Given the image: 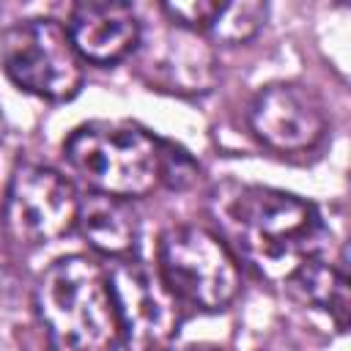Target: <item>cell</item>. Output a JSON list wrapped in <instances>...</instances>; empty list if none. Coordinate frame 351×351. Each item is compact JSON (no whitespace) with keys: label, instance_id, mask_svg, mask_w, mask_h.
Wrapping results in <instances>:
<instances>
[{"label":"cell","instance_id":"obj_1","mask_svg":"<svg viewBox=\"0 0 351 351\" xmlns=\"http://www.w3.org/2000/svg\"><path fill=\"white\" fill-rule=\"evenodd\" d=\"M217 217L236 250L269 280L285 282L307 261L324 255L318 208L271 186H228L217 195Z\"/></svg>","mask_w":351,"mask_h":351},{"label":"cell","instance_id":"obj_2","mask_svg":"<svg viewBox=\"0 0 351 351\" xmlns=\"http://www.w3.org/2000/svg\"><path fill=\"white\" fill-rule=\"evenodd\" d=\"M33 307L49 351H118L123 329L107 269L88 255H63L36 280Z\"/></svg>","mask_w":351,"mask_h":351},{"label":"cell","instance_id":"obj_3","mask_svg":"<svg viewBox=\"0 0 351 351\" xmlns=\"http://www.w3.org/2000/svg\"><path fill=\"white\" fill-rule=\"evenodd\" d=\"M63 156L93 195L132 200L162 184L165 143L134 123H85L69 134Z\"/></svg>","mask_w":351,"mask_h":351},{"label":"cell","instance_id":"obj_4","mask_svg":"<svg viewBox=\"0 0 351 351\" xmlns=\"http://www.w3.org/2000/svg\"><path fill=\"white\" fill-rule=\"evenodd\" d=\"M156 255V271L178 302L200 310H222L239 296V258L222 236L200 225H176L162 233Z\"/></svg>","mask_w":351,"mask_h":351},{"label":"cell","instance_id":"obj_5","mask_svg":"<svg viewBox=\"0 0 351 351\" xmlns=\"http://www.w3.org/2000/svg\"><path fill=\"white\" fill-rule=\"evenodd\" d=\"M77 189L60 170L38 162H22L14 167L0 206L8 244L16 250L47 247L77 225Z\"/></svg>","mask_w":351,"mask_h":351},{"label":"cell","instance_id":"obj_6","mask_svg":"<svg viewBox=\"0 0 351 351\" xmlns=\"http://www.w3.org/2000/svg\"><path fill=\"white\" fill-rule=\"evenodd\" d=\"M0 63L8 80L41 99L66 101L82 88V58L66 25L55 19H25L0 38Z\"/></svg>","mask_w":351,"mask_h":351},{"label":"cell","instance_id":"obj_7","mask_svg":"<svg viewBox=\"0 0 351 351\" xmlns=\"http://www.w3.org/2000/svg\"><path fill=\"white\" fill-rule=\"evenodd\" d=\"M107 274L123 340L134 351H170V340L181 326V302L162 274L132 258L115 261Z\"/></svg>","mask_w":351,"mask_h":351},{"label":"cell","instance_id":"obj_8","mask_svg":"<svg viewBox=\"0 0 351 351\" xmlns=\"http://www.w3.org/2000/svg\"><path fill=\"white\" fill-rule=\"evenodd\" d=\"M252 134L277 154L313 151L329 129L321 96L299 82H271L250 104Z\"/></svg>","mask_w":351,"mask_h":351},{"label":"cell","instance_id":"obj_9","mask_svg":"<svg viewBox=\"0 0 351 351\" xmlns=\"http://www.w3.org/2000/svg\"><path fill=\"white\" fill-rule=\"evenodd\" d=\"M66 33L82 63L112 66L129 58L143 36L140 19L121 0H82L71 8Z\"/></svg>","mask_w":351,"mask_h":351},{"label":"cell","instance_id":"obj_10","mask_svg":"<svg viewBox=\"0 0 351 351\" xmlns=\"http://www.w3.org/2000/svg\"><path fill=\"white\" fill-rule=\"evenodd\" d=\"M77 225L90 247L115 261L132 258V250L137 247L140 222L129 200L90 192L88 200H80Z\"/></svg>","mask_w":351,"mask_h":351},{"label":"cell","instance_id":"obj_11","mask_svg":"<svg viewBox=\"0 0 351 351\" xmlns=\"http://www.w3.org/2000/svg\"><path fill=\"white\" fill-rule=\"evenodd\" d=\"M285 288L307 307L321 310L335 321V326L343 332L348 324V277L343 266H335L324 255L307 261L302 269H296Z\"/></svg>","mask_w":351,"mask_h":351},{"label":"cell","instance_id":"obj_12","mask_svg":"<svg viewBox=\"0 0 351 351\" xmlns=\"http://www.w3.org/2000/svg\"><path fill=\"white\" fill-rule=\"evenodd\" d=\"M263 22H266L263 3H225L208 33L225 44H241L252 38L263 27Z\"/></svg>","mask_w":351,"mask_h":351},{"label":"cell","instance_id":"obj_13","mask_svg":"<svg viewBox=\"0 0 351 351\" xmlns=\"http://www.w3.org/2000/svg\"><path fill=\"white\" fill-rule=\"evenodd\" d=\"M222 5L225 3H219V0H184V3H165L162 11L181 30L197 33V30H211V25L219 16Z\"/></svg>","mask_w":351,"mask_h":351},{"label":"cell","instance_id":"obj_14","mask_svg":"<svg viewBox=\"0 0 351 351\" xmlns=\"http://www.w3.org/2000/svg\"><path fill=\"white\" fill-rule=\"evenodd\" d=\"M178 351H222V348H211V346H186V348H178Z\"/></svg>","mask_w":351,"mask_h":351}]
</instances>
